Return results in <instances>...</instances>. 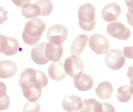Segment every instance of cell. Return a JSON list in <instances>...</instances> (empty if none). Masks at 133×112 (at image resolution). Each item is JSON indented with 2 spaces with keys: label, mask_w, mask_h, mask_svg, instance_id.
Segmentation results:
<instances>
[{
  "label": "cell",
  "mask_w": 133,
  "mask_h": 112,
  "mask_svg": "<svg viewBox=\"0 0 133 112\" xmlns=\"http://www.w3.org/2000/svg\"><path fill=\"white\" fill-rule=\"evenodd\" d=\"M48 84L46 74L41 70L27 68L22 72L19 80V85L23 95L29 102L39 100L42 94V89Z\"/></svg>",
  "instance_id": "6da1fadb"
},
{
  "label": "cell",
  "mask_w": 133,
  "mask_h": 112,
  "mask_svg": "<svg viewBox=\"0 0 133 112\" xmlns=\"http://www.w3.org/2000/svg\"><path fill=\"white\" fill-rule=\"evenodd\" d=\"M46 25L39 18L31 19L25 24L22 34L23 41L30 46L36 44L41 39L45 31Z\"/></svg>",
  "instance_id": "7a4b0ae2"
},
{
  "label": "cell",
  "mask_w": 133,
  "mask_h": 112,
  "mask_svg": "<svg viewBox=\"0 0 133 112\" xmlns=\"http://www.w3.org/2000/svg\"><path fill=\"white\" fill-rule=\"evenodd\" d=\"M95 8L90 3L84 4L78 11V24L81 29L86 32L93 30L96 25Z\"/></svg>",
  "instance_id": "3957f363"
},
{
  "label": "cell",
  "mask_w": 133,
  "mask_h": 112,
  "mask_svg": "<svg viewBox=\"0 0 133 112\" xmlns=\"http://www.w3.org/2000/svg\"><path fill=\"white\" fill-rule=\"evenodd\" d=\"M68 34V30L65 26L61 24H54L47 30L46 38L49 43L60 45L66 40Z\"/></svg>",
  "instance_id": "277c9868"
},
{
  "label": "cell",
  "mask_w": 133,
  "mask_h": 112,
  "mask_svg": "<svg viewBox=\"0 0 133 112\" xmlns=\"http://www.w3.org/2000/svg\"><path fill=\"white\" fill-rule=\"evenodd\" d=\"M126 59L122 51L117 48L109 50L105 57L107 67L114 71L121 69L124 65Z\"/></svg>",
  "instance_id": "5b68a950"
},
{
  "label": "cell",
  "mask_w": 133,
  "mask_h": 112,
  "mask_svg": "<svg viewBox=\"0 0 133 112\" xmlns=\"http://www.w3.org/2000/svg\"><path fill=\"white\" fill-rule=\"evenodd\" d=\"M64 67L67 74L73 79L84 71V63L81 58L77 55H71L67 58L64 61Z\"/></svg>",
  "instance_id": "8992f818"
},
{
  "label": "cell",
  "mask_w": 133,
  "mask_h": 112,
  "mask_svg": "<svg viewBox=\"0 0 133 112\" xmlns=\"http://www.w3.org/2000/svg\"><path fill=\"white\" fill-rule=\"evenodd\" d=\"M88 41L91 50L99 55L106 53L110 46L109 40L100 33L93 34L90 37Z\"/></svg>",
  "instance_id": "52a82bcc"
},
{
  "label": "cell",
  "mask_w": 133,
  "mask_h": 112,
  "mask_svg": "<svg viewBox=\"0 0 133 112\" xmlns=\"http://www.w3.org/2000/svg\"><path fill=\"white\" fill-rule=\"evenodd\" d=\"M107 31L110 36L120 40H127L131 35L130 29L119 22L109 23L107 27Z\"/></svg>",
  "instance_id": "ba28073f"
},
{
  "label": "cell",
  "mask_w": 133,
  "mask_h": 112,
  "mask_svg": "<svg viewBox=\"0 0 133 112\" xmlns=\"http://www.w3.org/2000/svg\"><path fill=\"white\" fill-rule=\"evenodd\" d=\"M120 6L116 2H111L107 4L102 11L103 19L105 22L116 21L121 14Z\"/></svg>",
  "instance_id": "9c48e42d"
},
{
  "label": "cell",
  "mask_w": 133,
  "mask_h": 112,
  "mask_svg": "<svg viewBox=\"0 0 133 112\" xmlns=\"http://www.w3.org/2000/svg\"><path fill=\"white\" fill-rule=\"evenodd\" d=\"M63 53L62 44L55 45L50 43L46 44L44 49V54L46 58L49 61L54 62L59 61Z\"/></svg>",
  "instance_id": "30bf717a"
},
{
  "label": "cell",
  "mask_w": 133,
  "mask_h": 112,
  "mask_svg": "<svg viewBox=\"0 0 133 112\" xmlns=\"http://www.w3.org/2000/svg\"><path fill=\"white\" fill-rule=\"evenodd\" d=\"M62 106L64 110L68 112H78L82 106L81 98L75 95H67L63 100Z\"/></svg>",
  "instance_id": "8fae6325"
},
{
  "label": "cell",
  "mask_w": 133,
  "mask_h": 112,
  "mask_svg": "<svg viewBox=\"0 0 133 112\" xmlns=\"http://www.w3.org/2000/svg\"><path fill=\"white\" fill-rule=\"evenodd\" d=\"M46 43H39L34 46L31 51V57L34 63L40 65H45L49 62L46 58L44 54V49Z\"/></svg>",
  "instance_id": "7c38bea8"
},
{
  "label": "cell",
  "mask_w": 133,
  "mask_h": 112,
  "mask_svg": "<svg viewBox=\"0 0 133 112\" xmlns=\"http://www.w3.org/2000/svg\"><path fill=\"white\" fill-rule=\"evenodd\" d=\"M48 72L50 78L56 81H61L66 76L64 64L60 61L52 63L48 68Z\"/></svg>",
  "instance_id": "4fadbf2b"
},
{
  "label": "cell",
  "mask_w": 133,
  "mask_h": 112,
  "mask_svg": "<svg viewBox=\"0 0 133 112\" xmlns=\"http://www.w3.org/2000/svg\"><path fill=\"white\" fill-rule=\"evenodd\" d=\"M18 70L16 63L10 60H3L0 61V78H12Z\"/></svg>",
  "instance_id": "5bb4252c"
},
{
  "label": "cell",
  "mask_w": 133,
  "mask_h": 112,
  "mask_svg": "<svg viewBox=\"0 0 133 112\" xmlns=\"http://www.w3.org/2000/svg\"><path fill=\"white\" fill-rule=\"evenodd\" d=\"M74 82L75 87L82 92L90 90L94 84L92 78L88 74L84 73L74 79Z\"/></svg>",
  "instance_id": "9a60e30c"
},
{
  "label": "cell",
  "mask_w": 133,
  "mask_h": 112,
  "mask_svg": "<svg viewBox=\"0 0 133 112\" xmlns=\"http://www.w3.org/2000/svg\"><path fill=\"white\" fill-rule=\"evenodd\" d=\"M88 41V36L81 34L78 36L72 43L71 48V54L79 55L84 50Z\"/></svg>",
  "instance_id": "2e32d148"
},
{
  "label": "cell",
  "mask_w": 133,
  "mask_h": 112,
  "mask_svg": "<svg viewBox=\"0 0 133 112\" xmlns=\"http://www.w3.org/2000/svg\"><path fill=\"white\" fill-rule=\"evenodd\" d=\"M97 96L102 99H110L112 95L113 88L110 82L105 81L98 85L95 89Z\"/></svg>",
  "instance_id": "e0dca14e"
},
{
  "label": "cell",
  "mask_w": 133,
  "mask_h": 112,
  "mask_svg": "<svg viewBox=\"0 0 133 112\" xmlns=\"http://www.w3.org/2000/svg\"><path fill=\"white\" fill-rule=\"evenodd\" d=\"M102 104L95 99H85L82 102L80 112H101Z\"/></svg>",
  "instance_id": "ac0fdd59"
},
{
  "label": "cell",
  "mask_w": 133,
  "mask_h": 112,
  "mask_svg": "<svg viewBox=\"0 0 133 112\" xmlns=\"http://www.w3.org/2000/svg\"><path fill=\"white\" fill-rule=\"evenodd\" d=\"M28 2L22 7V15L26 18H35L40 15L39 7L36 4Z\"/></svg>",
  "instance_id": "d6986e66"
},
{
  "label": "cell",
  "mask_w": 133,
  "mask_h": 112,
  "mask_svg": "<svg viewBox=\"0 0 133 112\" xmlns=\"http://www.w3.org/2000/svg\"><path fill=\"white\" fill-rule=\"evenodd\" d=\"M117 98L119 102L122 103L128 102L133 96V86L124 85L117 89Z\"/></svg>",
  "instance_id": "ffe728a7"
},
{
  "label": "cell",
  "mask_w": 133,
  "mask_h": 112,
  "mask_svg": "<svg viewBox=\"0 0 133 112\" xmlns=\"http://www.w3.org/2000/svg\"><path fill=\"white\" fill-rule=\"evenodd\" d=\"M7 40L6 46L2 53L7 56H13L19 51L20 44L16 38L10 36H6Z\"/></svg>",
  "instance_id": "44dd1931"
},
{
  "label": "cell",
  "mask_w": 133,
  "mask_h": 112,
  "mask_svg": "<svg viewBox=\"0 0 133 112\" xmlns=\"http://www.w3.org/2000/svg\"><path fill=\"white\" fill-rule=\"evenodd\" d=\"M6 91L5 83L0 81V110H6L10 106V100Z\"/></svg>",
  "instance_id": "7402d4cb"
},
{
  "label": "cell",
  "mask_w": 133,
  "mask_h": 112,
  "mask_svg": "<svg viewBox=\"0 0 133 112\" xmlns=\"http://www.w3.org/2000/svg\"><path fill=\"white\" fill-rule=\"evenodd\" d=\"M39 7L40 9L39 15L46 16L49 15L53 9L52 2L50 1H38L35 3Z\"/></svg>",
  "instance_id": "603a6c76"
},
{
  "label": "cell",
  "mask_w": 133,
  "mask_h": 112,
  "mask_svg": "<svg viewBox=\"0 0 133 112\" xmlns=\"http://www.w3.org/2000/svg\"><path fill=\"white\" fill-rule=\"evenodd\" d=\"M40 110L41 107L38 102L28 101L25 104L23 112H39Z\"/></svg>",
  "instance_id": "cb8c5ba5"
},
{
  "label": "cell",
  "mask_w": 133,
  "mask_h": 112,
  "mask_svg": "<svg viewBox=\"0 0 133 112\" xmlns=\"http://www.w3.org/2000/svg\"><path fill=\"white\" fill-rule=\"evenodd\" d=\"M102 104V112H115L114 107L107 102H101Z\"/></svg>",
  "instance_id": "d4e9b609"
},
{
  "label": "cell",
  "mask_w": 133,
  "mask_h": 112,
  "mask_svg": "<svg viewBox=\"0 0 133 112\" xmlns=\"http://www.w3.org/2000/svg\"><path fill=\"white\" fill-rule=\"evenodd\" d=\"M8 19V11L4 10L3 7L0 6V24H3Z\"/></svg>",
  "instance_id": "484cf974"
},
{
  "label": "cell",
  "mask_w": 133,
  "mask_h": 112,
  "mask_svg": "<svg viewBox=\"0 0 133 112\" xmlns=\"http://www.w3.org/2000/svg\"><path fill=\"white\" fill-rule=\"evenodd\" d=\"M7 43L6 36L0 33V53H3L5 50Z\"/></svg>",
  "instance_id": "4316f807"
},
{
  "label": "cell",
  "mask_w": 133,
  "mask_h": 112,
  "mask_svg": "<svg viewBox=\"0 0 133 112\" xmlns=\"http://www.w3.org/2000/svg\"><path fill=\"white\" fill-rule=\"evenodd\" d=\"M123 53L125 57L131 59H133V46L125 47L123 49Z\"/></svg>",
  "instance_id": "83f0119b"
},
{
  "label": "cell",
  "mask_w": 133,
  "mask_h": 112,
  "mask_svg": "<svg viewBox=\"0 0 133 112\" xmlns=\"http://www.w3.org/2000/svg\"><path fill=\"white\" fill-rule=\"evenodd\" d=\"M12 2L14 3L15 4L17 5L20 8H22V6L28 2H31V1H12Z\"/></svg>",
  "instance_id": "f1b7e54d"
}]
</instances>
